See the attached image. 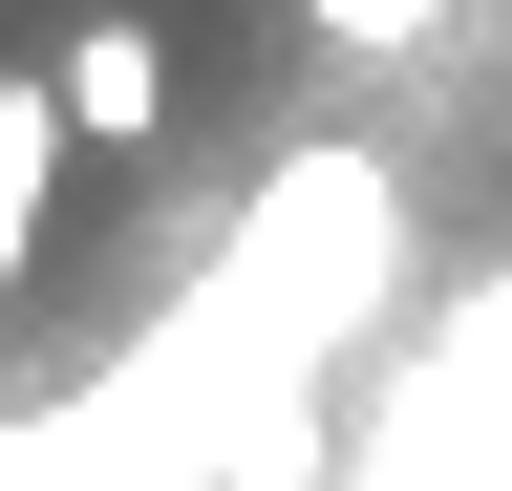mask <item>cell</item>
Returning <instances> with one entry per match:
<instances>
[{
  "label": "cell",
  "mask_w": 512,
  "mask_h": 491,
  "mask_svg": "<svg viewBox=\"0 0 512 491\" xmlns=\"http://www.w3.org/2000/svg\"><path fill=\"white\" fill-rule=\"evenodd\" d=\"M43 65H64V129L86 150H150L171 129V22H64Z\"/></svg>",
  "instance_id": "obj_1"
},
{
  "label": "cell",
  "mask_w": 512,
  "mask_h": 491,
  "mask_svg": "<svg viewBox=\"0 0 512 491\" xmlns=\"http://www.w3.org/2000/svg\"><path fill=\"white\" fill-rule=\"evenodd\" d=\"M64 65H0V321H22V257H43V193H64Z\"/></svg>",
  "instance_id": "obj_2"
},
{
  "label": "cell",
  "mask_w": 512,
  "mask_h": 491,
  "mask_svg": "<svg viewBox=\"0 0 512 491\" xmlns=\"http://www.w3.org/2000/svg\"><path fill=\"white\" fill-rule=\"evenodd\" d=\"M299 22L342 43V65H406V43H448V22H470V0H299Z\"/></svg>",
  "instance_id": "obj_3"
}]
</instances>
